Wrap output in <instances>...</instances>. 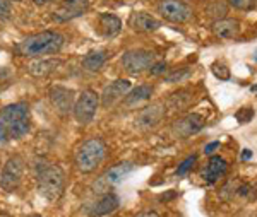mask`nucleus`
Segmentation results:
<instances>
[{
	"label": "nucleus",
	"instance_id": "11",
	"mask_svg": "<svg viewBox=\"0 0 257 217\" xmlns=\"http://www.w3.org/2000/svg\"><path fill=\"white\" fill-rule=\"evenodd\" d=\"M48 98L52 106L59 111L60 115H69L76 103V93L69 87L64 86H52L48 89Z\"/></svg>",
	"mask_w": 257,
	"mask_h": 217
},
{
	"label": "nucleus",
	"instance_id": "2",
	"mask_svg": "<svg viewBox=\"0 0 257 217\" xmlns=\"http://www.w3.org/2000/svg\"><path fill=\"white\" fill-rule=\"evenodd\" d=\"M65 43V38L59 31H41L31 35L14 47V52L19 57L26 58H41L45 55H55L59 53Z\"/></svg>",
	"mask_w": 257,
	"mask_h": 217
},
{
	"label": "nucleus",
	"instance_id": "4",
	"mask_svg": "<svg viewBox=\"0 0 257 217\" xmlns=\"http://www.w3.org/2000/svg\"><path fill=\"white\" fill-rule=\"evenodd\" d=\"M38 195L48 202H57L65 190V173L59 164L43 166L36 178Z\"/></svg>",
	"mask_w": 257,
	"mask_h": 217
},
{
	"label": "nucleus",
	"instance_id": "18",
	"mask_svg": "<svg viewBox=\"0 0 257 217\" xmlns=\"http://www.w3.org/2000/svg\"><path fill=\"white\" fill-rule=\"evenodd\" d=\"M98 29L105 38H115L120 33V29H122V21L115 14L103 12L98 18Z\"/></svg>",
	"mask_w": 257,
	"mask_h": 217
},
{
	"label": "nucleus",
	"instance_id": "22",
	"mask_svg": "<svg viewBox=\"0 0 257 217\" xmlns=\"http://www.w3.org/2000/svg\"><path fill=\"white\" fill-rule=\"evenodd\" d=\"M106 58H108V55H106L105 50H93V52L86 53L84 58H82V69L88 70V72H98L105 65Z\"/></svg>",
	"mask_w": 257,
	"mask_h": 217
},
{
	"label": "nucleus",
	"instance_id": "10",
	"mask_svg": "<svg viewBox=\"0 0 257 217\" xmlns=\"http://www.w3.org/2000/svg\"><path fill=\"white\" fill-rule=\"evenodd\" d=\"M206 125V120L199 113H189L182 118H178L175 123L172 125V132L177 139H187V137L194 135V133L201 132Z\"/></svg>",
	"mask_w": 257,
	"mask_h": 217
},
{
	"label": "nucleus",
	"instance_id": "19",
	"mask_svg": "<svg viewBox=\"0 0 257 217\" xmlns=\"http://www.w3.org/2000/svg\"><path fill=\"white\" fill-rule=\"evenodd\" d=\"M213 33L223 40L237 38L240 33V23L237 19H219L213 24Z\"/></svg>",
	"mask_w": 257,
	"mask_h": 217
},
{
	"label": "nucleus",
	"instance_id": "36",
	"mask_svg": "<svg viewBox=\"0 0 257 217\" xmlns=\"http://www.w3.org/2000/svg\"><path fill=\"white\" fill-rule=\"evenodd\" d=\"M12 2H21V0H12Z\"/></svg>",
	"mask_w": 257,
	"mask_h": 217
},
{
	"label": "nucleus",
	"instance_id": "1",
	"mask_svg": "<svg viewBox=\"0 0 257 217\" xmlns=\"http://www.w3.org/2000/svg\"><path fill=\"white\" fill-rule=\"evenodd\" d=\"M31 128V113L26 103L7 104L0 111V142L23 139Z\"/></svg>",
	"mask_w": 257,
	"mask_h": 217
},
{
	"label": "nucleus",
	"instance_id": "27",
	"mask_svg": "<svg viewBox=\"0 0 257 217\" xmlns=\"http://www.w3.org/2000/svg\"><path fill=\"white\" fill-rule=\"evenodd\" d=\"M196 161H197V156H190L187 157L184 162H182L180 166L177 168V176H185V174L189 173L190 169H192V166L196 164Z\"/></svg>",
	"mask_w": 257,
	"mask_h": 217
},
{
	"label": "nucleus",
	"instance_id": "9",
	"mask_svg": "<svg viewBox=\"0 0 257 217\" xmlns=\"http://www.w3.org/2000/svg\"><path fill=\"white\" fill-rule=\"evenodd\" d=\"M158 12L161 18L170 21V23L182 24L190 18V7L184 0H161L158 4Z\"/></svg>",
	"mask_w": 257,
	"mask_h": 217
},
{
	"label": "nucleus",
	"instance_id": "26",
	"mask_svg": "<svg viewBox=\"0 0 257 217\" xmlns=\"http://www.w3.org/2000/svg\"><path fill=\"white\" fill-rule=\"evenodd\" d=\"M252 118H254V108L252 106H242L240 110H237V113H235V120H237L240 125L248 123Z\"/></svg>",
	"mask_w": 257,
	"mask_h": 217
},
{
	"label": "nucleus",
	"instance_id": "32",
	"mask_svg": "<svg viewBox=\"0 0 257 217\" xmlns=\"http://www.w3.org/2000/svg\"><path fill=\"white\" fill-rule=\"evenodd\" d=\"M136 217H160V214L156 210H144V212H141V214H138Z\"/></svg>",
	"mask_w": 257,
	"mask_h": 217
},
{
	"label": "nucleus",
	"instance_id": "16",
	"mask_svg": "<svg viewBox=\"0 0 257 217\" xmlns=\"http://www.w3.org/2000/svg\"><path fill=\"white\" fill-rule=\"evenodd\" d=\"M64 62L60 58H35L26 65L28 74L36 79H45L52 74H55L60 69Z\"/></svg>",
	"mask_w": 257,
	"mask_h": 217
},
{
	"label": "nucleus",
	"instance_id": "29",
	"mask_svg": "<svg viewBox=\"0 0 257 217\" xmlns=\"http://www.w3.org/2000/svg\"><path fill=\"white\" fill-rule=\"evenodd\" d=\"M12 14V0H0V19H9Z\"/></svg>",
	"mask_w": 257,
	"mask_h": 217
},
{
	"label": "nucleus",
	"instance_id": "15",
	"mask_svg": "<svg viewBox=\"0 0 257 217\" xmlns=\"http://www.w3.org/2000/svg\"><path fill=\"white\" fill-rule=\"evenodd\" d=\"M120 205V198L115 193H110V191H105L99 197L91 202L88 208H86V214L89 217H103L108 215L111 212H115Z\"/></svg>",
	"mask_w": 257,
	"mask_h": 217
},
{
	"label": "nucleus",
	"instance_id": "6",
	"mask_svg": "<svg viewBox=\"0 0 257 217\" xmlns=\"http://www.w3.org/2000/svg\"><path fill=\"white\" fill-rule=\"evenodd\" d=\"M24 168H26V162L21 156L16 154V156L9 157L6 164H4L2 173H0V186H2V190L9 191V193L18 190L24 176Z\"/></svg>",
	"mask_w": 257,
	"mask_h": 217
},
{
	"label": "nucleus",
	"instance_id": "25",
	"mask_svg": "<svg viewBox=\"0 0 257 217\" xmlns=\"http://www.w3.org/2000/svg\"><path fill=\"white\" fill-rule=\"evenodd\" d=\"M211 72L214 74V77L219 79V81H228L230 79V69L221 64V62H214L213 65H211Z\"/></svg>",
	"mask_w": 257,
	"mask_h": 217
},
{
	"label": "nucleus",
	"instance_id": "23",
	"mask_svg": "<svg viewBox=\"0 0 257 217\" xmlns=\"http://www.w3.org/2000/svg\"><path fill=\"white\" fill-rule=\"evenodd\" d=\"M187 93H189L187 89H182V91H178V93H173L170 96L167 104L172 108V110H182V108L190 101V96H185Z\"/></svg>",
	"mask_w": 257,
	"mask_h": 217
},
{
	"label": "nucleus",
	"instance_id": "14",
	"mask_svg": "<svg viewBox=\"0 0 257 217\" xmlns=\"http://www.w3.org/2000/svg\"><path fill=\"white\" fill-rule=\"evenodd\" d=\"M88 9H89V0H62L60 7L53 12L52 18L57 23H65V21H72L79 18Z\"/></svg>",
	"mask_w": 257,
	"mask_h": 217
},
{
	"label": "nucleus",
	"instance_id": "34",
	"mask_svg": "<svg viewBox=\"0 0 257 217\" xmlns=\"http://www.w3.org/2000/svg\"><path fill=\"white\" fill-rule=\"evenodd\" d=\"M33 2H35L36 6H45V4H47L48 0H33Z\"/></svg>",
	"mask_w": 257,
	"mask_h": 217
},
{
	"label": "nucleus",
	"instance_id": "20",
	"mask_svg": "<svg viewBox=\"0 0 257 217\" xmlns=\"http://www.w3.org/2000/svg\"><path fill=\"white\" fill-rule=\"evenodd\" d=\"M228 169V162L223 159L221 156H211L208 161V166L204 169V179L208 183L218 181Z\"/></svg>",
	"mask_w": 257,
	"mask_h": 217
},
{
	"label": "nucleus",
	"instance_id": "28",
	"mask_svg": "<svg viewBox=\"0 0 257 217\" xmlns=\"http://www.w3.org/2000/svg\"><path fill=\"white\" fill-rule=\"evenodd\" d=\"M235 9H240V11H252L255 9L257 6V0H228Z\"/></svg>",
	"mask_w": 257,
	"mask_h": 217
},
{
	"label": "nucleus",
	"instance_id": "24",
	"mask_svg": "<svg viewBox=\"0 0 257 217\" xmlns=\"http://www.w3.org/2000/svg\"><path fill=\"white\" fill-rule=\"evenodd\" d=\"M189 76H190V69L184 67V69H178V70H173V72L167 74V76H165V82H168V84H175V82H182Z\"/></svg>",
	"mask_w": 257,
	"mask_h": 217
},
{
	"label": "nucleus",
	"instance_id": "31",
	"mask_svg": "<svg viewBox=\"0 0 257 217\" xmlns=\"http://www.w3.org/2000/svg\"><path fill=\"white\" fill-rule=\"evenodd\" d=\"M218 147H219V142H218V140H214V142H211V144L206 145V147H204V152H206V154H211V152L214 151V149H218Z\"/></svg>",
	"mask_w": 257,
	"mask_h": 217
},
{
	"label": "nucleus",
	"instance_id": "8",
	"mask_svg": "<svg viewBox=\"0 0 257 217\" xmlns=\"http://www.w3.org/2000/svg\"><path fill=\"white\" fill-rule=\"evenodd\" d=\"M134 169V164L132 162H118V164L111 166L110 169H106L105 173L101 174V178L98 179V183H94V186L99 191H108V188H113V186L120 185L123 181V178L127 176L131 171Z\"/></svg>",
	"mask_w": 257,
	"mask_h": 217
},
{
	"label": "nucleus",
	"instance_id": "35",
	"mask_svg": "<svg viewBox=\"0 0 257 217\" xmlns=\"http://www.w3.org/2000/svg\"><path fill=\"white\" fill-rule=\"evenodd\" d=\"M30 217H41V215H38V214H33V215H30Z\"/></svg>",
	"mask_w": 257,
	"mask_h": 217
},
{
	"label": "nucleus",
	"instance_id": "21",
	"mask_svg": "<svg viewBox=\"0 0 257 217\" xmlns=\"http://www.w3.org/2000/svg\"><path fill=\"white\" fill-rule=\"evenodd\" d=\"M153 86H148V84H143V86H138L136 89L128 91V93L123 96V104L125 106H138V104L148 101L149 98L153 96Z\"/></svg>",
	"mask_w": 257,
	"mask_h": 217
},
{
	"label": "nucleus",
	"instance_id": "12",
	"mask_svg": "<svg viewBox=\"0 0 257 217\" xmlns=\"http://www.w3.org/2000/svg\"><path fill=\"white\" fill-rule=\"evenodd\" d=\"M167 115V104L163 103H153L149 106L143 108L136 116V125L143 130H149L155 128L161 123V120Z\"/></svg>",
	"mask_w": 257,
	"mask_h": 217
},
{
	"label": "nucleus",
	"instance_id": "30",
	"mask_svg": "<svg viewBox=\"0 0 257 217\" xmlns=\"http://www.w3.org/2000/svg\"><path fill=\"white\" fill-rule=\"evenodd\" d=\"M168 70V64L167 62H155L151 67H149V74L151 76H161Z\"/></svg>",
	"mask_w": 257,
	"mask_h": 217
},
{
	"label": "nucleus",
	"instance_id": "7",
	"mask_svg": "<svg viewBox=\"0 0 257 217\" xmlns=\"http://www.w3.org/2000/svg\"><path fill=\"white\" fill-rule=\"evenodd\" d=\"M155 64V55L149 50H128L122 57V67L127 74L138 76V74L149 70V67Z\"/></svg>",
	"mask_w": 257,
	"mask_h": 217
},
{
	"label": "nucleus",
	"instance_id": "33",
	"mask_svg": "<svg viewBox=\"0 0 257 217\" xmlns=\"http://www.w3.org/2000/svg\"><path fill=\"white\" fill-rule=\"evenodd\" d=\"M250 156H252V152L248 151V149H245L243 154H242V159H250Z\"/></svg>",
	"mask_w": 257,
	"mask_h": 217
},
{
	"label": "nucleus",
	"instance_id": "5",
	"mask_svg": "<svg viewBox=\"0 0 257 217\" xmlns=\"http://www.w3.org/2000/svg\"><path fill=\"white\" fill-rule=\"evenodd\" d=\"M99 108V94L93 89H86L77 96L72 108V115L79 125H88L93 122Z\"/></svg>",
	"mask_w": 257,
	"mask_h": 217
},
{
	"label": "nucleus",
	"instance_id": "13",
	"mask_svg": "<svg viewBox=\"0 0 257 217\" xmlns=\"http://www.w3.org/2000/svg\"><path fill=\"white\" fill-rule=\"evenodd\" d=\"M132 87V82L128 79H117V81L110 82L108 86H105L103 93L99 94V106L103 108H111L115 103L123 99L128 91Z\"/></svg>",
	"mask_w": 257,
	"mask_h": 217
},
{
	"label": "nucleus",
	"instance_id": "3",
	"mask_svg": "<svg viewBox=\"0 0 257 217\" xmlns=\"http://www.w3.org/2000/svg\"><path fill=\"white\" fill-rule=\"evenodd\" d=\"M106 157V142L101 137H89L74 152V164L79 173H94Z\"/></svg>",
	"mask_w": 257,
	"mask_h": 217
},
{
	"label": "nucleus",
	"instance_id": "17",
	"mask_svg": "<svg viewBox=\"0 0 257 217\" xmlns=\"http://www.w3.org/2000/svg\"><path fill=\"white\" fill-rule=\"evenodd\" d=\"M131 28L138 33H153L161 28V23L148 12H134L131 18Z\"/></svg>",
	"mask_w": 257,
	"mask_h": 217
}]
</instances>
